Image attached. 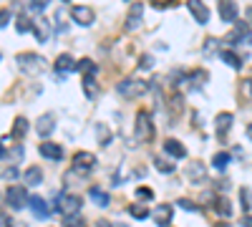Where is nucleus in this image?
Listing matches in <instances>:
<instances>
[{"mask_svg":"<svg viewBox=\"0 0 252 227\" xmlns=\"http://www.w3.org/2000/svg\"><path fill=\"white\" fill-rule=\"evenodd\" d=\"M23 177H26V182L31 184V187H38V184L43 182V169H40V167H31V169L23 172Z\"/></svg>","mask_w":252,"mask_h":227,"instance_id":"nucleus-23","label":"nucleus"},{"mask_svg":"<svg viewBox=\"0 0 252 227\" xmlns=\"http://www.w3.org/2000/svg\"><path fill=\"white\" fill-rule=\"evenodd\" d=\"M18 177V169L15 167H8L5 164V169H3V179H15Z\"/></svg>","mask_w":252,"mask_h":227,"instance_id":"nucleus-43","label":"nucleus"},{"mask_svg":"<svg viewBox=\"0 0 252 227\" xmlns=\"http://www.w3.org/2000/svg\"><path fill=\"white\" fill-rule=\"evenodd\" d=\"M229 162H232V157H229V154H224V152H222V154H217V157L212 159V167H217V169H224V167H227Z\"/></svg>","mask_w":252,"mask_h":227,"instance_id":"nucleus-36","label":"nucleus"},{"mask_svg":"<svg viewBox=\"0 0 252 227\" xmlns=\"http://www.w3.org/2000/svg\"><path fill=\"white\" fill-rule=\"evenodd\" d=\"M242 227H252V217H250V215L242 217Z\"/></svg>","mask_w":252,"mask_h":227,"instance_id":"nucleus-47","label":"nucleus"},{"mask_svg":"<svg viewBox=\"0 0 252 227\" xmlns=\"http://www.w3.org/2000/svg\"><path fill=\"white\" fill-rule=\"evenodd\" d=\"M152 66H154V58H152V56H144V58L139 61V68H141V71H152Z\"/></svg>","mask_w":252,"mask_h":227,"instance_id":"nucleus-40","label":"nucleus"},{"mask_svg":"<svg viewBox=\"0 0 252 227\" xmlns=\"http://www.w3.org/2000/svg\"><path fill=\"white\" fill-rule=\"evenodd\" d=\"M31 210L38 220H48L51 217V210H48V204L40 199V197H31Z\"/></svg>","mask_w":252,"mask_h":227,"instance_id":"nucleus-19","label":"nucleus"},{"mask_svg":"<svg viewBox=\"0 0 252 227\" xmlns=\"http://www.w3.org/2000/svg\"><path fill=\"white\" fill-rule=\"evenodd\" d=\"M215 212L220 217H232V202H229L227 197H217L215 199Z\"/></svg>","mask_w":252,"mask_h":227,"instance_id":"nucleus-22","label":"nucleus"},{"mask_svg":"<svg viewBox=\"0 0 252 227\" xmlns=\"http://www.w3.org/2000/svg\"><path fill=\"white\" fill-rule=\"evenodd\" d=\"M28 134V121L23 119V116H18L15 121H13V136L15 139H23Z\"/></svg>","mask_w":252,"mask_h":227,"instance_id":"nucleus-27","label":"nucleus"},{"mask_svg":"<svg viewBox=\"0 0 252 227\" xmlns=\"http://www.w3.org/2000/svg\"><path fill=\"white\" fill-rule=\"evenodd\" d=\"M177 204H179V207H184L187 212H199V207H197L192 199H184V197H182V199H177Z\"/></svg>","mask_w":252,"mask_h":227,"instance_id":"nucleus-38","label":"nucleus"},{"mask_svg":"<svg viewBox=\"0 0 252 227\" xmlns=\"http://www.w3.org/2000/svg\"><path fill=\"white\" fill-rule=\"evenodd\" d=\"M134 134L139 141H152L154 139V124H152V114L149 111H136V121H134Z\"/></svg>","mask_w":252,"mask_h":227,"instance_id":"nucleus-3","label":"nucleus"},{"mask_svg":"<svg viewBox=\"0 0 252 227\" xmlns=\"http://www.w3.org/2000/svg\"><path fill=\"white\" fill-rule=\"evenodd\" d=\"M15 64H18V68L23 71L26 76H40L48 68V61L43 56H38V53H18Z\"/></svg>","mask_w":252,"mask_h":227,"instance_id":"nucleus-1","label":"nucleus"},{"mask_svg":"<svg viewBox=\"0 0 252 227\" xmlns=\"http://www.w3.org/2000/svg\"><path fill=\"white\" fill-rule=\"evenodd\" d=\"M169 3H174V0H152V5H154V8H159V10H164Z\"/></svg>","mask_w":252,"mask_h":227,"instance_id":"nucleus-45","label":"nucleus"},{"mask_svg":"<svg viewBox=\"0 0 252 227\" xmlns=\"http://www.w3.org/2000/svg\"><path fill=\"white\" fill-rule=\"evenodd\" d=\"M53 18H56V26H58V31H61V33H63V31H68V23H66V10L58 8V10L53 13Z\"/></svg>","mask_w":252,"mask_h":227,"instance_id":"nucleus-33","label":"nucleus"},{"mask_svg":"<svg viewBox=\"0 0 252 227\" xmlns=\"http://www.w3.org/2000/svg\"><path fill=\"white\" fill-rule=\"evenodd\" d=\"M116 91H119L121 98H141L146 91H149V84L141 81V78H124V81H119Z\"/></svg>","mask_w":252,"mask_h":227,"instance_id":"nucleus-2","label":"nucleus"},{"mask_svg":"<svg viewBox=\"0 0 252 227\" xmlns=\"http://www.w3.org/2000/svg\"><path fill=\"white\" fill-rule=\"evenodd\" d=\"M240 199H242V210H245V212H250V210H252V195H250V190H247V187H242V190H240Z\"/></svg>","mask_w":252,"mask_h":227,"instance_id":"nucleus-35","label":"nucleus"},{"mask_svg":"<svg viewBox=\"0 0 252 227\" xmlns=\"http://www.w3.org/2000/svg\"><path fill=\"white\" fill-rule=\"evenodd\" d=\"M247 139H252V124H250V127H247Z\"/></svg>","mask_w":252,"mask_h":227,"instance_id":"nucleus-50","label":"nucleus"},{"mask_svg":"<svg viewBox=\"0 0 252 227\" xmlns=\"http://www.w3.org/2000/svg\"><path fill=\"white\" fill-rule=\"evenodd\" d=\"M63 227H86V220H83L81 215H66Z\"/></svg>","mask_w":252,"mask_h":227,"instance_id":"nucleus-32","label":"nucleus"},{"mask_svg":"<svg viewBox=\"0 0 252 227\" xmlns=\"http://www.w3.org/2000/svg\"><path fill=\"white\" fill-rule=\"evenodd\" d=\"M76 71H81L83 76H89V73H91V76H96V71H98V68H96V64H94L91 58H81V61H78V68H76Z\"/></svg>","mask_w":252,"mask_h":227,"instance_id":"nucleus-29","label":"nucleus"},{"mask_svg":"<svg viewBox=\"0 0 252 227\" xmlns=\"http://www.w3.org/2000/svg\"><path fill=\"white\" fill-rule=\"evenodd\" d=\"M63 3H71V0H63Z\"/></svg>","mask_w":252,"mask_h":227,"instance_id":"nucleus-52","label":"nucleus"},{"mask_svg":"<svg viewBox=\"0 0 252 227\" xmlns=\"http://www.w3.org/2000/svg\"><path fill=\"white\" fill-rule=\"evenodd\" d=\"M94 167H96V157H94L91 152H78V154L73 157V172H76L78 177L91 174Z\"/></svg>","mask_w":252,"mask_h":227,"instance_id":"nucleus-6","label":"nucleus"},{"mask_svg":"<svg viewBox=\"0 0 252 227\" xmlns=\"http://www.w3.org/2000/svg\"><path fill=\"white\" fill-rule=\"evenodd\" d=\"M96 227H111V222H106V220H98V222H96Z\"/></svg>","mask_w":252,"mask_h":227,"instance_id":"nucleus-48","label":"nucleus"},{"mask_svg":"<svg viewBox=\"0 0 252 227\" xmlns=\"http://www.w3.org/2000/svg\"><path fill=\"white\" fill-rule=\"evenodd\" d=\"M169 109H172V114L174 116H179L182 111H184V96H182V91H172L169 94Z\"/></svg>","mask_w":252,"mask_h":227,"instance_id":"nucleus-21","label":"nucleus"},{"mask_svg":"<svg viewBox=\"0 0 252 227\" xmlns=\"http://www.w3.org/2000/svg\"><path fill=\"white\" fill-rule=\"evenodd\" d=\"M136 199H144V202L154 199V190H149V187H139V190H136Z\"/></svg>","mask_w":252,"mask_h":227,"instance_id":"nucleus-37","label":"nucleus"},{"mask_svg":"<svg viewBox=\"0 0 252 227\" xmlns=\"http://www.w3.org/2000/svg\"><path fill=\"white\" fill-rule=\"evenodd\" d=\"M33 33H35V38L40 40V43H46V40L51 38V26H48V20H35V23H33Z\"/></svg>","mask_w":252,"mask_h":227,"instance_id":"nucleus-20","label":"nucleus"},{"mask_svg":"<svg viewBox=\"0 0 252 227\" xmlns=\"http://www.w3.org/2000/svg\"><path fill=\"white\" fill-rule=\"evenodd\" d=\"M8 23H10V10H8V8H3V13H0V26L8 28Z\"/></svg>","mask_w":252,"mask_h":227,"instance_id":"nucleus-44","label":"nucleus"},{"mask_svg":"<svg viewBox=\"0 0 252 227\" xmlns=\"http://www.w3.org/2000/svg\"><path fill=\"white\" fill-rule=\"evenodd\" d=\"M217 227H227V225H224V222H220V225H217Z\"/></svg>","mask_w":252,"mask_h":227,"instance_id":"nucleus-51","label":"nucleus"},{"mask_svg":"<svg viewBox=\"0 0 252 227\" xmlns=\"http://www.w3.org/2000/svg\"><path fill=\"white\" fill-rule=\"evenodd\" d=\"M0 227H13V222H10L8 212H3V215H0Z\"/></svg>","mask_w":252,"mask_h":227,"instance_id":"nucleus-46","label":"nucleus"},{"mask_svg":"<svg viewBox=\"0 0 252 227\" xmlns=\"http://www.w3.org/2000/svg\"><path fill=\"white\" fill-rule=\"evenodd\" d=\"M164 152L169 154V157H174V159H184V157H187L184 144L177 141V139H166V141H164Z\"/></svg>","mask_w":252,"mask_h":227,"instance_id":"nucleus-18","label":"nucleus"},{"mask_svg":"<svg viewBox=\"0 0 252 227\" xmlns=\"http://www.w3.org/2000/svg\"><path fill=\"white\" fill-rule=\"evenodd\" d=\"M89 197L98 204V207H106V204L111 202V197H109L106 192H103V190H98V187H91V190H89Z\"/></svg>","mask_w":252,"mask_h":227,"instance_id":"nucleus-26","label":"nucleus"},{"mask_svg":"<svg viewBox=\"0 0 252 227\" xmlns=\"http://www.w3.org/2000/svg\"><path fill=\"white\" fill-rule=\"evenodd\" d=\"M129 215H131L134 220H146L152 212H149V210H144L141 204H131V207H129Z\"/></svg>","mask_w":252,"mask_h":227,"instance_id":"nucleus-34","label":"nucleus"},{"mask_svg":"<svg viewBox=\"0 0 252 227\" xmlns=\"http://www.w3.org/2000/svg\"><path fill=\"white\" fill-rule=\"evenodd\" d=\"M141 15H144V5L134 3L129 10V18H126V31H139L141 28Z\"/></svg>","mask_w":252,"mask_h":227,"instance_id":"nucleus-16","label":"nucleus"},{"mask_svg":"<svg viewBox=\"0 0 252 227\" xmlns=\"http://www.w3.org/2000/svg\"><path fill=\"white\" fill-rule=\"evenodd\" d=\"M56 210L63 215H78L81 210V197L78 195H68V192H61L56 199Z\"/></svg>","mask_w":252,"mask_h":227,"instance_id":"nucleus-5","label":"nucleus"},{"mask_svg":"<svg viewBox=\"0 0 252 227\" xmlns=\"http://www.w3.org/2000/svg\"><path fill=\"white\" fill-rule=\"evenodd\" d=\"M38 152H40V157L53 159V162H61V159H63V149L58 147V144H53V141H43V144L38 147Z\"/></svg>","mask_w":252,"mask_h":227,"instance_id":"nucleus-17","label":"nucleus"},{"mask_svg":"<svg viewBox=\"0 0 252 227\" xmlns=\"http://www.w3.org/2000/svg\"><path fill=\"white\" fill-rule=\"evenodd\" d=\"M172 217H174L172 204H157V207L152 210V220H154L159 227H169V225H172Z\"/></svg>","mask_w":252,"mask_h":227,"instance_id":"nucleus-7","label":"nucleus"},{"mask_svg":"<svg viewBox=\"0 0 252 227\" xmlns=\"http://www.w3.org/2000/svg\"><path fill=\"white\" fill-rule=\"evenodd\" d=\"M15 26H18V33H28V31H33V20H31V13L18 15Z\"/></svg>","mask_w":252,"mask_h":227,"instance_id":"nucleus-28","label":"nucleus"},{"mask_svg":"<svg viewBox=\"0 0 252 227\" xmlns=\"http://www.w3.org/2000/svg\"><path fill=\"white\" fill-rule=\"evenodd\" d=\"M232 124H235V116L229 114V111L217 114V116H215V129H217V136H220V139H224V136H227V131L232 129Z\"/></svg>","mask_w":252,"mask_h":227,"instance_id":"nucleus-10","label":"nucleus"},{"mask_svg":"<svg viewBox=\"0 0 252 227\" xmlns=\"http://www.w3.org/2000/svg\"><path fill=\"white\" fill-rule=\"evenodd\" d=\"M154 167H157L161 174H174V169H177L174 164H172V162H166L164 157H154Z\"/></svg>","mask_w":252,"mask_h":227,"instance_id":"nucleus-30","label":"nucleus"},{"mask_svg":"<svg viewBox=\"0 0 252 227\" xmlns=\"http://www.w3.org/2000/svg\"><path fill=\"white\" fill-rule=\"evenodd\" d=\"M204 84H207V71H192L189 76H184V81H182V86L192 89V91H199Z\"/></svg>","mask_w":252,"mask_h":227,"instance_id":"nucleus-12","label":"nucleus"},{"mask_svg":"<svg viewBox=\"0 0 252 227\" xmlns=\"http://www.w3.org/2000/svg\"><path fill=\"white\" fill-rule=\"evenodd\" d=\"M5 204H8L10 210H26L28 204H31V195H28V190L10 184V187L5 190Z\"/></svg>","mask_w":252,"mask_h":227,"instance_id":"nucleus-4","label":"nucleus"},{"mask_svg":"<svg viewBox=\"0 0 252 227\" xmlns=\"http://www.w3.org/2000/svg\"><path fill=\"white\" fill-rule=\"evenodd\" d=\"M96 134H98L101 144H106V141H109V139H106V124H96Z\"/></svg>","mask_w":252,"mask_h":227,"instance_id":"nucleus-41","label":"nucleus"},{"mask_svg":"<svg viewBox=\"0 0 252 227\" xmlns=\"http://www.w3.org/2000/svg\"><path fill=\"white\" fill-rule=\"evenodd\" d=\"M83 94H86V98H96L98 96V84L94 81V76H83Z\"/></svg>","mask_w":252,"mask_h":227,"instance_id":"nucleus-24","label":"nucleus"},{"mask_svg":"<svg viewBox=\"0 0 252 227\" xmlns=\"http://www.w3.org/2000/svg\"><path fill=\"white\" fill-rule=\"evenodd\" d=\"M187 10L192 13V18L197 20V23H202V26L209 20V10H207V5L202 3V0H189V3H187Z\"/></svg>","mask_w":252,"mask_h":227,"instance_id":"nucleus-11","label":"nucleus"},{"mask_svg":"<svg viewBox=\"0 0 252 227\" xmlns=\"http://www.w3.org/2000/svg\"><path fill=\"white\" fill-rule=\"evenodd\" d=\"M247 23H252V8L247 10Z\"/></svg>","mask_w":252,"mask_h":227,"instance_id":"nucleus-49","label":"nucleus"},{"mask_svg":"<svg viewBox=\"0 0 252 227\" xmlns=\"http://www.w3.org/2000/svg\"><path fill=\"white\" fill-rule=\"evenodd\" d=\"M187 179L192 182V184H199V182H204V179H207V169H204V164L194 159V162L187 167Z\"/></svg>","mask_w":252,"mask_h":227,"instance_id":"nucleus-15","label":"nucleus"},{"mask_svg":"<svg viewBox=\"0 0 252 227\" xmlns=\"http://www.w3.org/2000/svg\"><path fill=\"white\" fill-rule=\"evenodd\" d=\"M217 5H220V18L224 20V23L237 20V3L235 0H217Z\"/></svg>","mask_w":252,"mask_h":227,"instance_id":"nucleus-13","label":"nucleus"},{"mask_svg":"<svg viewBox=\"0 0 252 227\" xmlns=\"http://www.w3.org/2000/svg\"><path fill=\"white\" fill-rule=\"evenodd\" d=\"M217 48V40L215 38H209V40H204V56H209V53H212Z\"/></svg>","mask_w":252,"mask_h":227,"instance_id":"nucleus-42","label":"nucleus"},{"mask_svg":"<svg viewBox=\"0 0 252 227\" xmlns=\"http://www.w3.org/2000/svg\"><path fill=\"white\" fill-rule=\"evenodd\" d=\"M8 159L10 162H20L23 159V147H13V154L8 149H3V164H8Z\"/></svg>","mask_w":252,"mask_h":227,"instance_id":"nucleus-31","label":"nucleus"},{"mask_svg":"<svg viewBox=\"0 0 252 227\" xmlns=\"http://www.w3.org/2000/svg\"><path fill=\"white\" fill-rule=\"evenodd\" d=\"M71 18L76 20L78 26H91L94 20H96V13L89 5H73L71 8Z\"/></svg>","mask_w":252,"mask_h":227,"instance_id":"nucleus-9","label":"nucleus"},{"mask_svg":"<svg viewBox=\"0 0 252 227\" xmlns=\"http://www.w3.org/2000/svg\"><path fill=\"white\" fill-rule=\"evenodd\" d=\"M222 61L232 68V71H240L242 68V61H240V56L235 53V51H222Z\"/></svg>","mask_w":252,"mask_h":227,"instance_id":"nucleus-25","label":"nucleus"},{"mask_svg":"<svg viewBox=\"0 0 252 227\" xmlns=\"http://www.w3.org/2000/svg\"><path fill=\"white\" fill-rule=\"evenodd\" d=\"M53 68H56V73H71V71L78 68V61H73L68 53H61V56L53 61Z\"/></svg>","mask_w":252,"mask_h":227,"instance_id":"nucleus-14","label":"nucleus"},{"mask_svg":"<svg viewBox=\"0 0 252 227\" xmlns=\"http://www.w3.org/2000/svg\"><path fill=\"white\" fill-rule=\"evenodd\" d=\"M53 131H56V116L53 114H43V116L35 121V134L40 139H48Z\"/></svg>","mask_w":252,"mask_h":227,"instance_id":"nucleus-8","label":"nucleus"},{"mask_svg":"<svg viewBox=\"0 0 252 227\" xmlns=\"http://www.w3.org/2000/svg\"><path fill=\"white\" fill-rule=\"evenodd\" d=\"M28 13H43V8H46V0H31L28 3Z\"/></svg>","mask_w":252,"mask_h":227,"instance_id":"nucleus-39","label":"nucleus"}]
</instances>
